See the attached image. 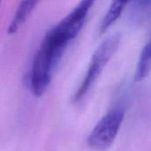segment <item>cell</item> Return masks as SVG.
I'll return each instance as SVG.
<instances>
[{
	"label": "cell",
	"instance_id": "cell-1",
	"mask_svg": "<svg viewBox=\"0 0 151 151\" xmlns=\"http://www.w3.org/2000/svg\"><path fill=\"white\" fill-rule=\"evenodd\" d=\"M97 0H81L44 35L32 62L29 86L32 94L42 96L48 89L55 70L69 44L79 35Z\"/></svg>",
	"mask_w": 151,
	"mask_h": 151
},
{
	"label": "cell",
	"instance_id": "cell-2",
	"mask_svg": "<svg viewBox=\"0 0 151 151\" xmlns=\"http://www.w3.org/2000/svg\"><path fill=\"white\" fill-rule=\"evenodd\" d=\"M121 43V34L117 32L106 37L96 49L88 67L79 88L73 95V102H81L95 85L101 73L118 51Z\"/></svg>",
	"mask_w": 151,
	"mask_h": 151
},
{
	"label": "cell",
	"instance_id": "cell-3",
	"mask_svg": "<svg viewBox=\"0 0 151 151\" xmlns=\"http://www.w3.org/2000/svg\"><path fill=\"white\" fill-rule=\"evenodd\" d=\"M125 116L123 107L117 106L108 111L93 128L88 137V146L93 150L109 149L115 142Z\"/></svg>",
	"mask_w": 151,
	"mask_h": 151
},
{
	"label": "cell",
	"instance_id": "cell-4",
	"mask_svg": "<svg viewBox=\"0 0 151 151\" xmlns=\"http://www.w3.org/2000/svg\"><path fill=\"white\" fill-rule=\"evenodd\" d=\"M41 0H20L7 27L9 35H15L31 16Z\"/></svg>",
	"mask_w": 151,
	"mask_h": 151
},
{
	"label": "cell",
	"instance_id": "cell-5",
	"mask_svg": "<svg viewBox=\"0 0 151 151\" xmlns=\"http://www.w3.org/2000/svg\"><path fill=\"white\" fill-rule=\"evenodd\" d=\"M130 0H111L104 18L98 27V34L104 35L121 17L124 10L128 6Z\"/></svg>",
	"mask_w": 151,
	"mask_h": 151
},
{
	"label": "cell",
	"instance_id": "cell-6",
	"mask_svg": "<svg viewBox=\"0 0 151 151\" xmlns=\"http://www.w3.org/2000/svg\"><path fill=\"white\" fill-rule=\"evenodd\" d=\"M129 19L136 24L142 25L151 18V0H130Z\"/></svg>",
	"mask_w": 151,
	"mask_h": 151
},
{
	"label": "cell",
	"instance_id": "cell-7",
	"mask_svg": "<svg viewBox=\"0 0 151 151\" xmlns=\"http://www.w3.org/2000/svg\"><path fill=\"white\" fill-rule=\"evenodd\" d=\"M151 71V37L143 46L140 55L139 59L136 64L134 81L140 82L145 80Z\"/></svg>",
	"mask_w": 151,
	"mask_h": 151
},
{
	"label": "cell",
	"instance_id": "cell-8",
	"mask_svg": "<svg viewBox=\"0 0 151 151\" xmlns=\"http://www.w3.org/2000/svg\"><path fill=\"white\" fill-rule=\"evenodd\" d=\"M2 1H3V0H0V5H1V4H2Z\"/></svg>",
	"mask_w": 151,
	"mask_h": 151
}]
</instances>
